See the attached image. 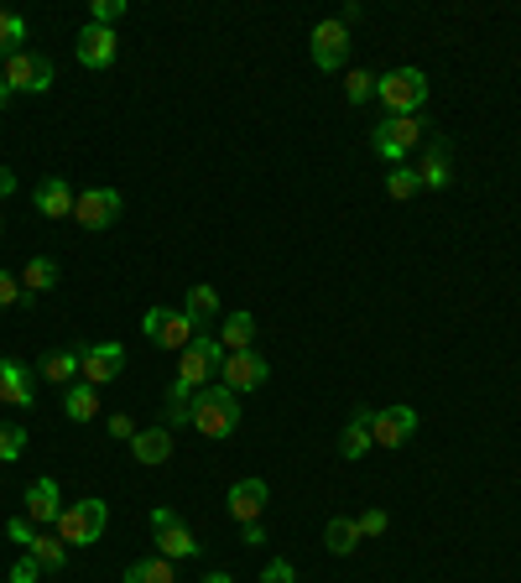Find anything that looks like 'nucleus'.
I'll return each mask as SVG.
<instances>
[{
	"instance_id": "nucleus-18",
	"label": "nucleus",
	"mask_w": 521,
	"mask_h": 583,
	"mask_svg": "<svg viewBox=\"0 0 521 583\" xmlns=\"http://www.w3.org/2000/svg\"><path fill=\"white\" fill-rule=\"evenodd\" d=\"M266 500H271L266 479H240V485H230V516H235L240 526H251V521H260Z\"/></svg>"
},
{
	"instance_id": "nucleus-8",
	"label": "nucleus",
	"mask_w": 521,
	"mask_h": 583,
	"mask_svg": "<svg viewBox=\"0 0 521 583\" xmlns=\"http://www.w3.org/2000/svg\"><path fill=\"white\" fill-rule=\"evenodd\" d=\"M152 537H157V552H162V558H173V562L198 558L194 532H188V526H183L167 505H157V511H152Z\"/></svg>"
},
{
	"instance_id": "nucleus-15",
	"label": "nucleus",
	"mask_w": 521,
	"mask_h": 583,
	"mask_svg": "<svg viewBox=\"0 0 521 583\" xmlns=\"http://www.w3.org/2000/svg\"><path fill=\"white\" fill-rule=\"evenodd\" d=\"M79 63L84 68H109L115 63V53H120V37H115V26H94L89 22L84 32H79Z\"/></svg>"
},
{
	"instance_id": "nucleus-23",
	"label": "nucleus",
	"mask_w": 521,
	"mask_h": 583,
	"mask_svg": "<svg viewBox=\"0 0 521 583\" xmlns=\"http://www.w3.org/2000/svg\"><path fill=\"white\" fill-rule=\"evenodd\" d=\"M417 177H422V188H449V141L443 136H433L428 141V156H422V167H417Z\"/></svg>"
},
{
	"instance_id": "nucleus-1",
	"label": "nucleus",
	"mask_w": 521,
	"mask_h": 583,
	"mask_svg": "<svg viewBox=\"0 0 521 583\" xmlns=\"http://www.w3.org/2000/svg\"><path fill=\"white\" fill-rule=\"evenodd\" d=\"M188 422H194L204 438H230L240 428V396L230 386H204L194 390V401H188Z\"/></svg>"
},
{
	"instance_id": "nucleus-39",
	"label": "nucleus",
	"mask_w": 521,
	"mask_h": 583,
	"mask_svg": "<svg viewBox=\"0 0 521 583\" xmlns=\"http://www.w3.org/2000/svg\"><path fill=\"white\" fill-rule=\"evenodd\" d=\"M360 521V537H381L386 532V511H366V516H355Z\"/></svg>"
},
{
	"instance_id": "nucleus-34",
	"label": "nucleus",
	"mask_w": 521,
	"mask_h": 583,
	"mask_svg": "<svg viewBox=\"0 0 521 583\" xmlns=\"http://www.w3.org/2000/svg\"><path fill=\"white\" fill-rule=\"evenodd\" d=\"M126 16V0H94L89 5V22L94 26H109V22H120Z\"/></svg>"
},
{
	"instance_id": "nucleus-27",
	"label": "nucleus",
	"mask_w": 521,
	"mask_h": 583,
	"mask_svg": "<svg viewBox=\"0 0 521 583\" xmlns=\"http://www.w3.org/2000/svg\"><path fill=\"white\" fill-rule=\"evenodd\" d=\"M126 583H177L173 558H136L126 568Z\"/></svg>"
},
{
	"instance_id": "nucleus-45",
	"label": "nucleus",
	"mask_w": 521,
	"mask_h": 583,
	"mask_svg": "<svg viewBox=\"0 0 521 583\" xmlns=\"http://www.w3.org/2000/svg\"><path fill=\"white\" fill-rule=\"evenodd\" d=\"M0 235H5V224H0Z\"/></svg>"
},
{
	"instance_id": "nucleus-9",
	"label": "nucleus",
	"mask_w": 521,
	"mask_h": 583,
	"mask_svg": "<svg viewBox=\"0 0 521 583\" xmlns=\"http://www.w3.org/2000/svg\"><path fill=\"white\" fill-rule=\"evenodd\" d=\"M126 370V345H84L79 349V375H84V386H109L115 375Z\"/></svg>"
},
{
	"instance_id": "nucleus-43",
	"label": "nucleus",
	"mask_w": 521,
	"mask_h": 583,
	"mask_svg": "<svg viewBox=\"0 0 521 583\" xmlns=\"http://www.w3.org/2000/svg\"><path fill=\"white\" fill-rule=\"evenodd\" d=\"M11 105V89H5V73H0V109Z\"/></svg>"
},
{
	"instance_id": "nucleus-5",
	"label": "nucleus",
	"mask_w": 521,
	"mask_h": 583,
	"mask_svg": "<svg viewBox=\"0 0 521 583\" xmlns=\"http://www.w3.org/2000/svg\"><path fill=\"white\" fill-rule=\"evenodd\" d=\"M0 73H5V89L11 94H47V89L58 84V68H53V58H43V53H11L5 63H0Z\"/></svg>"
},
{
	"instance_id": "nucleus-38",
	"label": "nucleus",
	"mask_w": 521,
	"mask_h": 583,
	"mask_svg": "<svg viewBox=\"0 0 521 583\" xmlns=\"http://www.w3.org/2000/svg\"><path fill=\"white\" fill-rule=\"evenodd\" d=\"M22 307V281L11 277V271H0V313H5V307Z\"/></svg>"
},
{
	"instance_id": "nucleus-14",
	"label": "nucleus",
	"mask_w": 521,
	"mask_h": 583,
	"mask_svg": "<svg viewBox=\"0 0 521 583\" xmlns=\"http://www.w3.org/2000/svg\"><path fill=\"white\" fill-rule=\"evenodd\" d=\"M58 516H63V490H58V479H32V490H26V521L53 532Z\"/></svg>"
},
{
	"instance_id": "nucleus-37",
	"label": "nucleus",
	"mask_w": 521,
	"mask_h": 583,
	"mask_svg": "<svg viewBox=\"0 0 521 583\" xmlns=\"http://www.w3.org/2000/svg\"><path fill=\"white\" fill-rule=\"evenodd\" d=\"M260 583H298V568H292L287 558L266 562V573H260Z\"/></svg>"
},
{
	"instance_id": "nucleus-28",
	"label": "nucleus",
	"mask_w": 521,
	"mask_h": 583,
	"mask_svg": "<svg viewBox=\"0 0 521 583\" xmlns=\"http://www.w3.org/2000/svg\"><path fill=\"white\" fill-rule=\"evenodd\" d=\"M251 339H256V318H251V313H230V318H224V334H219L224 354H240V349H251Z\"/></svg>"
},
{
	"instance_id": "nucleus-3",
	"label": "nucleus",
	"mask_w": 521,
	"mask_h": 583,
	"mask_svg": "<svg viewBox=\"0 0 521 583\" xmlns=\"http://www.w3.org/2000/svg\"><path fill=\"white\" fill-rule=\"evenodd\" d=\"M375 100L386 115H417L428 105V73L422 68H391L386 79H375Z\"/></svg>"
},
{
	"instance_id": "nucleus-31",
	"label": "nucleus",
	"mask_w": 521,
	"mask_h": 583,
	"mask_svg": "<svg viewBox=\"0 0 521 583\" xmlns=\"http://www.w3.org/2000/svg\"><path fill=\"white\" fill-rule=\"evenodd\" d=\"M417 188H422V177H417V167H391V173H386V194L396 198V203H407V198H417Z\"/></svg>"
},
{
	"instance_id": "nucleus-17",
	"label": "nucleus",
	"mask_w": 521,
	"mask_h": 583,
	"mask_svg": "<svg viewBox=\"0 0 521 583\" xmlns=\"http://www.w3.org/2000/svg\"><path fill=\"white\" fill-rule=\"evenodd\" d=\"M32 203H37V214L43 219H73V188H68L63 173H47L43 183H37V194H32Z\"/></svg>"
},
{
	"instance_id": "nucleus-40",
	"label": "nucleus",
	"mask_w": 521,
	"mask_h": 583,
	"mask_svg": "<svg viewBox=\"0 0 521 583\" xmlns=\"http://www.w3.org/2000/svg\"><path fill=\"white\" fill-rule=\"evenodd\" d=\"M109 432H115V438H136V422H130V417H109Z\"/></svg>"
},
{
	"instance_id": "nucleus-16",
	"label": "nucleus",
	"mask_w": 521,
	"mask_h": 583,
	"mask_svg": "<svg viewBox=\"0 0 521 583\" xmlns=\"http://www.w3.org/2000/svg\"><path fill=\"white\" fill-rule=\"evenodd\" d=\"M0 401L5 407H37V381L22 360H0Z\"/></svg>"
},
{
	"instance_id": "nucleus-4",
	"label": "nucleus",
	"mask_w": 521,
	"mask_h": 583,
	"mask_svg": "<svg viewBox=\"0 0 521 583\" xmlns=\"http://www.w3.org/2000/svg\"><path fill=\"white\" fill-rule=\"evenodd\" d=\"M105 526H109V505L100 495H84V500H73V505H63L58 537H63L68 547H94V541L105 537Z\"/></svg>"
},
{
	"instance_id": "nucleus-42",
	"label": "nucleus",
	"mask_w": 521,
	"mask_h": 583,
	"mask_svg": "<svg viewBox=\"0 0 521 583\" xmlns=\"http://www.w3.org/2000/svg\"><path fill=\"white\" fill-rule=\"evenodd\" d=\"M5 194H16V173H11V167H0V198Z\"/></svg>"
},
{
	"instance_id": "nucleus-11",
	"label": "nucleus",
	"mask_w": 521,
	"mask_h": 583,
	"mask_svg": "<svg viewBox=\"0 0 521 583\" xmlns=\"http://www.w3.org/2000/svg\"><path fill=\"white\" fill-rule=\"evenodd\" d=\"M345 53H349V26L339 22V16L313 26V63L324 68V73H339V68H345Z\"/></svg>"
},
{
	"instance_id": "nucleus-2",
	"label": "nucleus",
	"mask_w": 521,
	"mask_h": 583,
	"mask_svg": "<svg viewBox=\"0 0 521 583\" xmlns=\"http://www.w3.org/2000/svg\"><path fill=\"white\" fill-rule=\"evenodd\" d=\"M219 370H224V345H219L215 334H198L194 345L177 354V381H173V386L204 390V386H215Z\"/></svg>"
},
{
	"instance_id": "nucleus-21",
	"label": "nucleus",
	"mask_w": 521,
	"mask_h": 583,
	"mask_svg": "<svg viewBox=\"0 0 521 583\" xmlns=\"http://www.w3.org/2000/svg\"><path fill=\"white\" fill-rule=\"evenodd\" d=\"M183 313H188V324L198 328V334H209L219 318V292L209 287V281H198V287H188V303H183Z\"/></svg>"
},
{
	"instance_id": "nucleus-20",
	"label": "nucleus",
	"mask_w": 521,
	"mask_h": 583,
	"mask_svg": "<svg viewBox=\"0 0 521 583\" xmlns=\"http://www.w3.org/2000/svg\"><path fill=\"white\" fill-rule=\"evenodd\" d=\"M58 277H63V271H58V260H53V256H32V260H26V271H22V307L37 303V292H53V287H58Z\"/></svg>"
},
{
	"instance_id": "nucleus-32",
	"label": "nucleus",
	"mask_w": 521,
	"mask_h": 583,
	"mask_svg": "<svg viewBox=\"0 0 521 583\" xmlns=\"http://www.w3.org/2000/svg\"><path fill=\"white\" fill-rule=\"evenodd\" d=\"M345 100H349V105H366V100H375V73H366V68H349V73H345Z\"/></svg>"
},
{
	"instance_id": "nucleus-25",
	"label": "nucleus",
	"mask_w": 521,
	"mask_h": 583,
	"mask_svg": "<svg viewBox=\"0 0 521 583\" xmlns=\"http://www.w3.org/2000/svg\"><path fill=\"white\" fill-rule=\"evenodd\" d=\"M324 547H328V552H339V558H349V552L360 547V521H355V516H334L324 526Z\"/></svg>"
},
{
	"instance_id": "nucleus-35",
	"label": "nucleus",
	"mask_w": 521,
	"mask_h": 583,
	"mask_svg": "<svg viewBox=\"0 0 521 583\" xmlns=\"http://www.w3.org/2000/svg\"><path fill=\"white\" fill-rule=\"evenodd\" d=\"M43 573H47L43 562L32 558V552H22V562L11 568V583H37V579H43Z\"/></svg>"
},
{
	"instance_id": "nucleus-7",
	"label": "nucleus",
	"mask_w": 521,
	"mask_h": 583,
	"mask_svg": "<svg viewBox=\"0 0 521 583\" xmlns=\"http://www.w3.org/2000/svg\"><path fill=\"white\" fill-rule=\"evenodd\" d=\"M141 328H147V339H152L157 349H188L198 339V328L188 324V313H177V307H147Z\"/></svg>"
},
{
	"instance_id": "nucleus-13",
	"label": "nucleus",
	"mask_w": 521,
	"mask_h": 583,
	"mask_svg": "<svg viewBox=\"0 0 521 583\" xmlns=\"http://www.w3.org/2000/svg\"><path fill=\"white\" fill-rule=\"evenodd\" d=\"M73 219H79L84 230H109V224L120 219V194H115V188H89V194H79V203H73Z\"/></svg>"
},
{
	"instance_id": "nucleus-36",
	"label": "nucleus",
	"mask_w": 521,
	"mask_h": 583,
	"mask_svg": "<svg viewBox=\"0 0 521 583\" xmlns=\"http://www.w3.org/2000/svg\"><path fill=\"white\" fill-rule=\"evenodd\" d=\"M5 537H11V541H16V547H22V552H26L37 532H32V521H26V516H11V521H5Z\"/></svg>"
},
{
	"instance_id": "nucleus-24",
	"label": "nucleus",
	"mask_w": 521,
	"mask_h": 583,
	"mask_svg": "<svg viewBox=\"0 0 521 583\" xmlns=\"http://www.w3.org/2000/svg\"><path fill=\"white\" fill-rule=\"evenodd\" d=\"M37 375L53 381V386H68V381L79 375V349H47L43 365H37Z\"/></svg>"
},
{
	"instance_id": "nucleus-30",
	"label": "nucleus",
	"mask_w": 521,
	"mask_h": 583,
	"mask_svg": "<svg viewBox=\"0 0 521 583\" xmlns=\"http://www.w3.org/2000/svg\"><path fill=\"white\" fill-rule=\"evenodd\" d=\"M22 43H26V22L16 11H0V63H5L11 53H22Z\"/></svg>"
},
{
	"instance_id": "nucleus-33",
	"label": "nucleus",
	"mask_w": 521,
	"mask_h": 583,
	"mask_svg": "<svg viewBox=\"0 0 521 583\" xmlns=\"http://www.w3.org/2000/svg\"><path fill=\"white\" fill-rule=\"evenodd\" d=\"M26 448V428H16V422H0V464H16Z\"/></svg>"
},
{
	"instance_id": "nucleus-44",
	"label": "nucleus",
	"mask_w": 521,
	"mask_h": 583,
	"mask_svg": "<svg viewBox=\"0 0 521 583\" xmlns=\"http://www.w3.org/2000/svg\"><path fill=\"white\" fill-rule=\"evenodd\" d=\"M198 583H235L230 573H209V579H198Z\"/></svg>"
},
{
	"instance_id": "nucleus-10",
	"label": "nucleus",
	"mask_w": 521,
	"mask_h": 583,
	"mask_svg": "<svg viewBox=\"0 0 521 583\" xmlns=\"http://www.w3.org/2000/svg\"><path fill=\"white\" fill-rule=\"evenodd\" d=\"M266 375H271V365L260 360L256 349H240V354H224L219 386H230L240 396V390H260V386H266Z\"/></svg>"
},
{
	"instance_id": "nucleus-41",
	"label": "nucleus",
	"mask_w": 521,
	"mask_h": 583,
	"mask_svg": "<svg viewBox=\"0 0 521 583\" xmlns=\"http://www.w3.org/2000/svg\"><path fill=\"white\" fill-rule=\"evenodd\" d=\"M260 541H266V532H260V521H251L245 526V547H260Z\"/></svg>"
},
{
	"instance_id": "nucleus-26",
	"label": "nucleus",
	"mask_w": 521,
	"mask_h": 583,
	"mask_svg": "<svg viewBox=\"0 0 521 583\" xmlns=\"http://www.w3.org/2000/svg\"><path fill=\"white\" fill-rule=\"evenodd\" d=\"M26 552H32L37 562H43L47 573H63V568H68V541H63V537H53V532H37Z\"/></svg>"
},
{
	"instance_id": "nucleus-6",
	"label": "nucleus",
	"mask_w": 521,
	"mask_h": 583,
	"mask_svg": "<svg viewBox=\"0 0 521 583\" xmlns=\"http://www.w3.org/2000/svg\"><path fill=\"white\" fill-rule=\"evenodd\" d=\"M370 147H375V156H386L391 167H402L407 152L422 147V120L417 115H391V120H381L370 130Z\"/></svg>"
},
{
	"instance_id": "nucleus-19",
	"label": "nucleus",
	"mask_w": 521,
	"mask_h": 583,
	"mask_svg": "<svg viewBox=\"0 0 521 583\" xmlns=\"http://www.w3.org/2000/svg\"><path fill=\"white\" fill-rule=\"evenodd\" d=\"M130 458H136V464H167V458H173V432L162 428V422H157V428H141L136 432V438H130Z\"/></svg>"
},
{
	"instance_id": "nucleus-12",
	"label": "nucleus",
	"mask_w": 521,
	"mask_h": 583,
	"mask_svg": "<svg viewBox=\"0 0 521 583\" xmlns=\"http://www.w3.org/2000/svg\"><path fill=\"white\" fill-rule=\"evenodd\" d=\"M417 432V411L413 407H386L370 417V438H375V448H402L407 438Z\"/></svg>"
},
{
	"instance_id": "nucleus-22",
	"label": "nucleus",
	"mask_w": 521,
	"mask_h": 583,
	"mask_svg": "<svg viewBox=\"0 0 521 583\" xmlns=\"http://www.w3.org/2000/svg\"><path fill=\"white\" fill-rule=\"evenodd\" d=\"M370 417H375V411L360 407L345 422V432H339V454H345V458H366L370 448H375V438H370Z\"/></svg>"
},
{
	"instance_id": "nucleus-29",
	"label": "nucleus",
	"mask_w": 521,
	"mask_h": 583,
	"mask_svg": "<svg viewBox=\"0 0 521 583\" xmlns=\"http://www.w3.org/2000/svg\"><path fill=\"white\" fill-rule=\"evenodd\" d=\"M63 411H68V422H94V417H100V390L94 386H68Z\"/></svg>"
}]
</instances>
